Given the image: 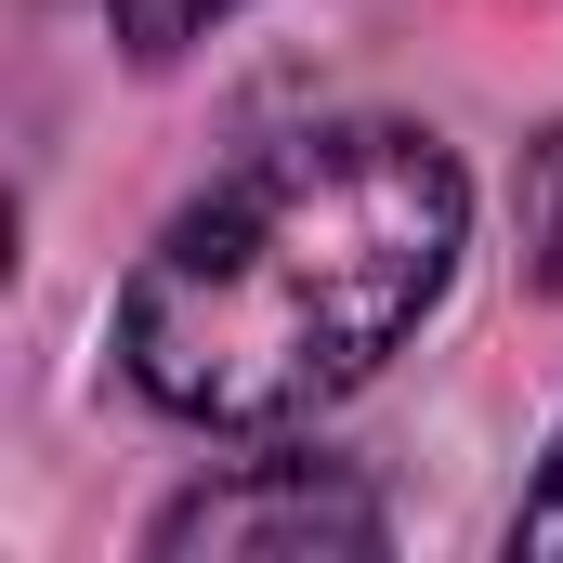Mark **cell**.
Masks as SVG:
<instances>
[{
	"label": "cell",
	"instance_id": "cell-4",
	"mask_svg": "<svg viewBox=\"0 0 563 563\" xmlns=\"http://www.w3.org/2000/svg\"><path fill=\"white\" fill-rule=\"evenodd\" d=\"M525 223H538V250H551V276H563V132L525 157Z\"/></svg>",
	"mask_w": 563,
	"mask_h": 563
},
{
	"label": "cell",
	"instance_id": "cell-1",
	"mask_svg": "<svg viewBox=\"0 0 563 563\" xmlns=\"http://www.w3.org/2000/svg\"><path fill=\"white\" fill-rule=\"evenodd\" d=\"M472 236L459 157L407 119H328L157 223L119 288V367L157 420L288 432L420 328Z\"/></svg>",
	"mask_w": 563,
	"mask_h": 563
},
{
	"label": "cell",
	"instance_id": "cell-5",
	"mask_svg": "<svg viewBox=\"0 0 563 563\" xmlns=\"http://www.w3.org/2000/svg\"><path fill=\"white\" fill-rule=\"evenodd\" d=\"M511 551H563V445H551V472L525 485V511H511Z\"/></svg>",
	"mask_w": 563,
	"mask_h": 563
},
{
	"label": "cell",
	"instance_id": "cell-2",
	"mask_svg": "<svg viewBox=\"0 0 563 563\" xmlns=\"http://www.w3.org/2000/svg\"><path fill=\"white\" fill-rule=\"evenodd\" d=\"M394 511L341 459H263L157 511V551H223V563H314V551H380Z\"/></svg>",
	"mask_w": 563,
	"mask_h": 563
},
{
	"label": "cell",
	"instance_id": "cell-3",
	"mask_svg": "<svg viewBox=\"0 0 563 563\" xmlns=\"http://www.w3.org/2000/svg\"><path fill=\"white\" fill-rule=\"evenodd\" d=\"M106 13H119V40H132L144 66H170V53H184V40H210L236 0H106Z\"/></svg>",
	"mask_w": 563,
	"mask_h": 563
}]
</instances>
